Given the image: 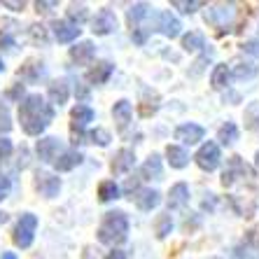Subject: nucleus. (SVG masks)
<instances>
[{"label":"nucleus","mask_w":259,"mask_h":259,"mask_svg":"<svg viewBox=\"0 0 259 259\" xmlns=\"http://www.w3.org/2000/svg\"><path fill=\"white\" fill-rule=\"evenodd\" d=\"M19 119H21V128L28 136H40L49 126V121L54 119V108L40 94H30L19 105Z\"/></svg>","instance_id":"nucleus-1"},{"label":"nucleus","mask_w":259,"mask_h":259,"mask_svg":"<svg viewBox=\"0 0 259 259\" xmlns=\"http://www.w3.org/2000/svg\"><path fill=\"white\" fill-rule=\"evenodd\" d=\"M128 234V220L121 210L108 212L105 220L98 227V241L105 243V245H119V243L126 241Z\"/></svg>","instance_id":"nucleus-2"},{"label":"nucleus","mask_w":259,"mask_h":259,"mask_svg":"<svg viewBox=\"0 0 259 259\" xmlns=\"http://www.w3.org/2000/svg\"><path fill=\"white\" fill-rule=\"evenodd\" d=\"M252 178H254L252 168H250V166H247L241 157H231L229 161H227L224 173H222V185L227 189H231V187H236L238 182H247V185H250V182H252Z\"/></svg>","instance_id":"nucleus-3"},{"label":"nucleus","mask_w":259,"mask_h":259,"mask_svg":"<svg viewBox=\"0 0 259 259\" xmlns=\"http://www.w3.org/2000/svg\"><path fill=\"white\" fill-rule=\"evenodd\" d=\"M236 14H238V10H236L234 3H229V5H227V3H220V5H212L210 10H205V21L220 30H229Z\"/></svg>","instance_id":"nucleus-4"},{"label":"nucleus","mask_w":259,"mask_h":259,"mask_svg":"<svg viewBox=\"0 0 259 259\" xmlns=\"http://www.w3.org/2000/svg\"><path fill=\"white\" fill-rule=\"evenodd\" d=\"M35 229H37V217L33 212H24L21 220L14 227V245L19 247H30L33 238H35Z\"/></svg>","instance_id":"nucleus-5"},{"label":"nucleus","mask_w":259,"mask_h":259,"mask_svg":"<svg viewBox=\"0 0 259 259\" xmlns=\"http://www.w3.org/2000/svg\"><path fill=\"white\" fill-rule=\"evenodd\" d=\"M196 163H199L201 168L203 170H208V173H210V170H215L217 166H220V147H217L215 143H205V145H201V150L196 152Z\"/></svg>","instance_id":"nucleus-6"},{"label":"nucleus","mask_w":259,"mask_h":259,"mask_svg":"<svg viewBox=\"0 0 259 259\" xmlns=\"http://www.w3.org/2000/svg\"><path fill=\"white\" fill-rule=\"evenodd\" d=\"M91 26H94V33L96 35H110L112 30L117 28V17L112 10H101V12H96V17H94V21H91Z\"/></svg>","instance_id":"nucleus-7"},{"label":"nucleus","mask_w":259,"mask_h":259,"mask_svg":"<svg viewBox=\"0 0 259 259\" xmlns=\"http://www.w3.org/2000/svg\"><path fill=\"white\" fill-rule=\"evenodd\" d=\"M37 157H40V161L45 163H52L59 159L61 154V140L59 138H42L37 140Z\"/></svg>","instance_id":"nucleus-8"},{"label":"nucleus","mask_w":259,"mask_h":259,"mask_svg":"<svg viewBox=\"0 0 259 259\" xmlns=\"http://www.w3.org/2000/svg\"><path fill=\"white\" fill-rule=\"evenodd\" d=\"M133 163H136V154H133L131 150H119L112 157V173L115 175H124V173H128V170L133 168Z\"/></svg>","instance_id":"nucleus-9"},{"label":"nucleus","mask_w":259,"mask_h":259,"mask_svg":"<svg viewBox=\"0 0 259 259\" xmlns=\"http://www.w3.org/2000/svg\"><path fill=\"white\" fill-rule=\"evenodd\" d=\"M96 56V47H94V42H89V40H84V42L75 45V47H70V59L75 61V63H79V66H87V63H91V59Z\"/></svg>","instance_id":"nucleus-10"},{"label":"nucleus","mask_w":259,"mask_h":259,"mask_svg":"<svg viewBox=\"0 0 259 259\" xmlns=\"http://www.w3.org/2000/svg\"><path fill=\"white\" fill-rule=\"evenodd\" d=\"M157 28L161 30L166 37H178V35H180L182 26H180V21H178V19H175L170 12H161L157 17Z\"/></svg>","instance_id":"nucleus-11"},{"label":"nucleus","mask_w":259,"mask_h":259,"mask_svg":"<svg viewBox=\"0 0 259 259\" xmlns=\"http://www.w3.org/2000/svg\"><path fill=\"white\" fill-rule=\"evenodd\" d=\"M35 185H37V189H40V194L47 196V199H54L56 194H59V189H61V180L56 178V175H49V173L37 175Z\"/></svg>","instance_id":"nucleus-12"},{"label":"nucleus","mask_w":259,"mask_h":259,"mask_svg":"<svg viewBox=\"0 0 259 259\" xmlns=\"http://www.w3.org/2000/svg\"><path fill=\"white\" fill-rule=\"evenodd\" d=\"M175 138L182 140L185 145H194V143H199V140H203V128L199 124H182L175 131Z\"/></svg>","instance_id":"nucleus-13"},{"label":"nucleus","mask_w":259,"mask_h":259,"mask_svg":"<svg viewBox=\"0 0 259 259\" xmlns=\"http://www.w3.org/2000/svg\"><path fill=\"white\" fill-rule=\"evenodd\" d=\"M52 28H54V37L59 42H72V40L79 35V30H82V28H77V26H72L70 21H54Z\"/></svg>","instance_id":"nucleus-14"},{"label":"nucleus","mask_w":259,"mask_h":259,"mask_svg":"<svg viewBox=\"0 0 259 259\" xmlns=\"http://www.w3.org/2000/svg\"><path fill=\"white\" fill-rule=\"evenodd\" d=\"M112 70H115V66H112L110 61H101V63H96V68L89 70L87 79H89L91 84H105L110 79V75H112Z\"/></svg>","instance_id":"nucleus-15"},{"label":"nucleus","mask_w":259,"mask_h":259,"mask_svg":"<svg viewBox=\"0 0 259 259\" xmlns=\"http://www.w3.org/2000/svg\"><path fill=\"white\" fill-rule=\"evenodd\" d=\"M229 75H234L236 79H252L257 75V66L252 61H243V59H236L229 68Z\"/></svg>","instance_id":"nucleus-16"},{"label":"nucleus","mask_w":259,"mask_h":259,"mask_svg":"<svg viewBox=\"0 0 259 259\" xmlns=\"http://www.w3.org/2000/svg\"><path fill=\"white\" fill-rule=\"evenodd\" d=\"M70 119H72V128H75V131H82V128L94 119V110H91L89 105H77V108H72Z\"/></svg>","instance_id":"nucleus-17"},{"label":"nucleus","mask_w":259,"mask_h":259,"mask_svg":"<svg viewBox=\"0 0 259 259\" xmlns=\"http://www.w3.org/2000/svg\"><path fill=\"white\" fill-rule=\"evenodd\" d=\"M133 199H136V205H138L140 210H152V208H157L159 201H161L157 189H140Z\"/></svg>","instance_id":"nucleus-18"},{"label":"nucleus","mask_w":259,"mask_h":259,"mask_svg":"<svg viewBox=\"0 0 259 259\" xmlns=\"http://www.w3.org/2000/svg\"><path fill=\"white\" fill-rule=\"evenodd\" d=\"M112 117H115L117 126H119V128H126L128 121H131V117H133L131 103H128V101H117L115 108H112Z\"/></svg>","instance_id":"nucleus-19"},{"label":"nucleus","mask_w":259,"mask_h":259,"mask_svg":"<svg viewBox=\"0 0 259 259\" xmlns=\"http://www.w3.org/2000/svg\"><path fill=\"white\" fill-rule=\"evenodd\" d=\"M140 175H143L145 180H159V178H161V157H159V154H152V157L143 163Z\"/></svg>","instance_id":"nucleus-20"},{"label":"nucleus","mask_w":259,"mask_h":259,"mask_svg":"<svg viewBox=\"0 0 259 259\" xmlns=\"http://www.w3.org/2000/svg\"><path fill=\"white\" fill-rule=\"evenodd\" d=\"M189 201V187L185 182H178L168 194V208H182Z\"/></svg>","instance_id":"nucleus-21"},{"label":"nucleus","mask_w":259,"mask_h":259,"mask_svg":"<svg viewBox=\"0 0 259 259\" xmlns=\"http://www.w3.org/2000/svg\"><path fill=\"white\" fill-rule=\"evenodd\" d=\"M166 157H168V163L173 168H185L189 163V154L182 147H178V145H168L166 147Z\"/></svg>","instance_id":"nucleus-22"},{"label":"nucleus","mask_w":259,"mask_h":259,"mask_svg":"<svg viewBox=\"0 0 259 259\" xmlns=\"http://www.w3.org/2000/svg\"><path fill=\"white\" fill-rule=\"evenodd\" d=\"M79 163H82V154L75 152V150H70V152L59 154V159L54 161V166H56V170H72L75 166H79Z\"/></svg>","instance_id":"nucleus-23"},{"label":"nucleus","mask_w":259,"mask_h":259,"mask_svg":"<svg viewBox=\"0 0 259 259\" xmlns=\"http://www.w3.org/2000/svg\"><path fill=\"white\" fill-rule=\"evenodd\" d=\"M229 79H231V75H229V66H227V63H222V66H215V70H212V77H210L212 89H217V91L227 89V87H229Z\"/></svg>","instance_id":"nucleus-24"},{"label":"nucleus","mask_w":259,"mask_h":259,"mask_svg":"<svg viewBox=\"0 0 259 259\" xmlns=\"http://www.w3.org/2000/svg\"><path fill=\"white\" fill-rule=\"evenodd\" d=\"M49 98H52V103L63 105V103L68 101V82H63V79L52 82V84H49Z\"/></svg>","instance_id":"nucleus-25"},{"label":"nucleus","mask_w":259,"mask_h":259,"mask_svg":"<svg viewBox=\"0 0 259 259\" xmlns=\"http://www.w3.org/2000/svg\"><path fill=\"white\" fill-rule=\"evenodd\" d=\"M45 75V68L42 63H35V61H30V63H26L21 70H19V77L26 79V82H35V79H40Z\"/></svg>","instance_id":"nucleus-26"},{"label":"nucleus","mask_w":259,"mask_h":259,"mask_svg":"<svg viewBox=\"0 0 259 259\" xmlns=\"http://www.w3.org/2000/svg\"><path fill=\"white\" fill-rule=\"evenodd\" d=\"M217 138H220V143H222V145H234L236 138H238V128H236L234 121H227V124L220 128Z\"/></svg>","instance_id":"nucleus-27"},{"label":"nucleus","mask_w":259,"mask_h":259,"mask_svg":"<svg viewBox=\"0 0 259 259\" xmlns=\"http://www.w3.org/2000/svg\"><path fill=\"white\" fill-rule=\"evenodd\" d=\"M98 196H101L103 203H108V201H115V199H119V187H117L112 180L103 182L101 187H98Z\"/></svg>","instance_id":"nucleus-28"},{"label":"nucleus","mask_w":259,"mask_h":259,"mask_svg":"<svg viewBox=\"0 0 259 259\" xmlns=\"http://www.w3.org/2000/svg\"><path fill=\"white\" fill-rule=\"evenodd\" d=\"M68 19H70L72 26H82L87 21V7L84 5H77V3H72L70 7H68Z\"/></svg>","instance_id":"nucleus-29"},{"label":"nucleus","mask_w":259,"mask_h":259,"mask_svg":"<svg viewBox=\"0 0 259 259\" xmlns=\"http://www.w3.org/2000/svg\"><path fill=\"white\" fill-rule=\"evenodd\" d=\"M147 12H150V5H147V3H138V5H133L131 10H128V24L138 26L140 21L147 17Z\"/></svg>","instance_id":"nucleus-30"},{"label":"nucleus","mask_w":259,"mask_h":259,"mask_svg":"<svg viewBox=\"0 0 259 259\" xmlns=\"http://www.w3.org/2000/svg\"><path fill=\"white\" fill-rule=\"evenodd\" d=\"M182 47L187 49V52H196V49L203 47V35L192 30V33H187V35L182 37Z\"/></svg>","instance_id":"nucleus-31"},{"label":"nucleus","mask_w":259,"mask_h":259,"mask_svg":"<svg viewBox=\"0 0 259 259\" xmlns=\"http://www.w3.org/2000/svg\"><path fill=\"white\" fill-rule=\"evenodd\" d=\"M170 229H173V220H170V215H161L157 222V236L159 238H166V236L170 234Z\"/></svg>","instance_id":"nucleus-32"},{"label":"nucleus","mask_w":259,"mask_h":259,"mask_svg":"<svg viewBox=\"0 0 259 259\" xmlns=\"http://www.w3.org/2000/svg\"><path fill=\"white\" fill-rule=\"evenodd\" d=\"M173 7H178L182 14H192L196 12L201 7V3H196V0H192V3H185V0H173Z\"/></svg>","instance_id":"nucleus-33"},{"label":"nucleus","mask_w":259,"mask_h":259,"mask_svg":"<svg viewBox=\"0 0 259 259\" xmlns=\"http://www.w3.org/2000/svg\"><path fill=\"white\" fill-rule=\"evenodd\" d=\"M89 138L94 140V143H98L101 147H105V145L110 143V133L105 131V128H96V131H91V133H89Z\"/></svg>","instance_id":"nucleus-34"},{"label":"nucleus","mask_w":259,"mask_h":259,"mask_svg":"<svg viewBox=\"0 0 259 259\" xmlns=\"http://www.w3.org/2000/svg\"><path fill=\"white\" fill-rule=\"evenodd\" d=\"M12 128V121H10V110H7L5 103H0V131H10Z\"/></svg>","instance_id":"nucleus-35"},{"label":"nucleus","mask_w":259,"mask_h":259,"mask_svg":"<svg viewBox=\"0 0 259 259\" xmlns=\"http://www.w3.org/2000/svg\"><path fill=\"white\" fill-rule=\"evenodd\" d=\"M247 121H250V128L259 133V105H252L247 110Z\"/></svg>","instance_id":"nucleus-36"},{"label":"nucleus","mask_w":259,"mask_h":259,"mask_svg":"<svg viewBox=\"0 0 259 259\" xmlns=\"http://www.w3.org/2000/svg\"><path fill=\"white\" fill-rule=\"evenodd\" d=\"M10 154H12V140L0 138V163L5 161V159H10Z\"/></svg>","instance_id":"nucleus-37"},{"label":"nucleus","mask_w":259,"mask_h":259,"mask_svg":"<svg viewBox=\"0 0 259 259\" xmlns=\"http://www.w3.org/2000/svg\"><path fill=\"white\" fill-rule=\"evenodd\" d=\"M30 35H33V40L35 42H47V33H45L42 26H30Z\"/></svg>","instance_id":"nucleus-38"},{"label":"nucleus","mask_w":259,"mask_h":259,"mask_svg":"<svg viewBox=\"0 0 259 259\" xmlns=\"http://www.w3.org/2000/svg\"><path fill=\"white\" fill-rule=\"evenodd\" d=\"M10 187H12V182H10V178H5V175H0V201L5 199L7 194H10Z\"/></svg>","instance_id":"nucleus-39"},{"label":"nucleus","mask_w":259,"mask_h":259,"mask_svg":"<svg viewBox=\"0 0 259 259\" xmlns=\"http://www.w3.org/2000/svg\"><path fill=\"white\" fill-rule=\"evenodd\" d=\"M14 47V40L10 33H0V49H12Z\"/></svg>","instance_id":"nucleus-40"},{"label":"nucleus","mask_w":259,"mask_h":259,"mask_svg":"<svg viewBox=\"0 0 259 259\" xmlns=\"http://www.w3.org/2000/svg\"><path fill=\"white\" fill-rule=\"evenodd\" d=\"M243 49H245L247 54L259 56V40H250V42H245V45H243Z\"/></svg>","instance_id":"nucleus-41"},{"label":"nucleus","mask_w":259,"mask_h":259,"mask_svg":"<svg viewBox=\"0 0 259 259\" xmlns=\"http://www.w3.org/2000/svg\"><path fill=\"white\" fill-rule=\"evenodd\" d=\"M3 5L5 7H10V10H14V12H21V10H24V0H21V3H17V0H5V3H3Z\"/></svg>","instance_id":"nucleus-42"},{"label":"nucleus","mask_w":259,"mask_h":259,"mask_svg":"<svg viewBox=\"0 0 259 259\" xmlns=\"http://www.w3.org/2000/svg\"><path fill=\"white\" fill-rule=\"evenodd\" d=\"M56 5H59V3H45V0H42V3H40V0L35 3L37 12H49V10H52V7H56Z\"/></svg>","instance_id":"nucleus-43"},{"label":"nucleus","mask_w":259,"mask_h":259,"mask_svg":"<svg viewBox=\"0 0 259 259\" xmlns=\"http://www.w3.org/2000/svg\"><path fill=\"white\" fill-rule=\"evenodd\" d=\"M19 96H24V84H17L10 91V98H19Z\"/></svg>","instance_id":"nucleus-44"},{"label":"nucleus","mask_w":259,"mask_h":259,"mask_svg":"<svg viewBox=\"0 0 259 259\" xmlns=\"http://www.w3.org/2000/svg\"><path fill=\"white\" fill-rule=\"evenodd\" d=\"M75 94H77V98H82V101H84V98L89 96V91H87L84 87H75Z\"/></svg>","instance_id":"nucleus-45"},{"label":"nucleus","mask_w":259,"mask_h":259,"mask_svg":"<svg viewBox=\"0 0 259 259\" xmlns=\"http://www.w3.org/2000/svg\"><path fill=\"white\" fill-rule=\"evenodd\" d=\"M108 259H126V254L121 252V250H112V252L108 254Z\"/></svg>","instance_id":"nucleus-46"},{"label":"nucleus","mask_w":259,"mask_h":259,"mask_svg":"<svg viewBox=\"0 0 259 259\" xmlns=\"http://www.w3.org/2000/svg\"><path fill=\"white\" fill-rule=\"evenodd\" d=\"M136 185H138V180H128L126 182V192H133V189H136Z\"/></svg>","instance_id":"nucleus-47"},{"label":"nucleus","mask_w":259,"mask_h":259,"mask_svg":"<svg viewBox=\"0 0 259 259\" xmlns=\"http://www.w3.org/2000/svg\"><path fill=\"white\" fill-rule=\"evenodd\" d=\"M82 259H96V257H94V252H91V247H87V250H84V257H82Z\"/></svg>","instance_id":"nucleus-48"},{"label":"nucleus","mask_w":259,"mask_h":259,"mask_svg":"<svg viewBox=\"0 0 259 259\" xmlns=\"http://www.w3.org/2000/svg\"><path fill=\"white\" fill-rule=\"evenodd\" d=\"M0 259H17V254H14V252H3V257H0Z\"/></svg>","instance_id":"nucleus-49"},{"label":"nucleus","mask_w":259,"mask_h":259,"mask_svg":"<svg viewBox=\"0 0 259 259\" xmlns=\"http://www.w3.org/2000/svg\"><path fill=\"white\" fill-rule=\"evenodd\" d=\"M7 222V212H0V224H5Z\"/></svg>","instance_id":"nucleus-50"},{"label":"nucleus","mask_w":259,"mask_h":259,"mask_svg":"<svg viewBox=\"0 0 259 259\" xmlns=\"http://www.w3.org/2000/svg\"><path fill=\"white\" fill-rule=\"evenodd\" d=\"M254 163H257V168H259V152H257V157H254Z\"/></svg>","instance_id":"nucleus-51"},{"label":"nucleus","mask_w":259,"mask_h":259,"mask_svg":"<svg viewBox=\"0 0 259 259\" xmlns=\"http://www.w3.org/2000/svg\"><path fill=\"white\" fill-rule=\"evenodd\" d=\"M3 70H5V66H3V59H0V72H3Z\"/></svg>","instance_id":"nucleus-52"}]
</instances>
